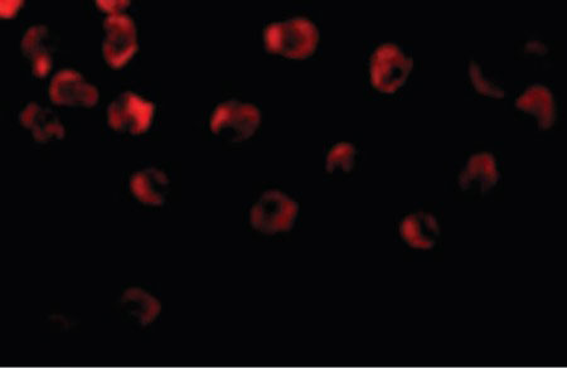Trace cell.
Returning <instances> with one entry per match:
<instances>
[{
    "instance_id": "cell-5",
    "label": "cell",
    "mask_w": 567,
    "mask_h": 368,
    "mask_svg": "<svg viewBox=\"0 0 567 368\" xmlns=\"http://www.w3.org/2000/svg\"><path fill=\"white\" fill-rule=\"evenodd\" d=\"M155 106L135 92L126 91L111 101L106 118L109 127L120 133L140 135L150 128Z\"/></svg>"
},
{
    "instance_id": "cell-7",
    "label": "cell",
    "mask_w": 567,
    "mask_h": 368,
    "mask_svg": "<svg viewBox=\"0 0 567 368\" xmlns=\"http://www.w3.org/2000/svg\"><path fill=\"white\" fill-rule=\"evenodd\" d=\"M48 94L53 104L69 108H92L99 101V90L71 69L58 71L52 77Z\"/></svg>"
},
{
    "instance_id": "cell-9",
    "label": "cell",
    "mask_w": 567,
    "mask_h": 368,
    "mask_svg": "<svg viewBox=\"0 0 567 368\" xmlns=\"http://www.w3.org/2000/svg\"><path fill=\"white\" fill-rule=\"evenodd\" d=\"M19 123L32 133L37 143L46 144L65 138V127L50 108L37 103L26 106L19 114Z\"/></svg>"
},
{
    "instance_id": "cell-13",
    "label": "cell",
    "mask_w": 567,
    "mask_h": 368,
    "mask_svg": "<svg viewBox=\"0 0 567 368\" xmlns=\"http://www.w3.org/2000/svg\"><path fill=\"white\" fill-rule=\"evenodd\" d=\"M400 234L411 248L429 250L438 241L440 230L438 221L429 213H413L402 220Z\"/></svg>"
},
{
    "instance_id": "cell-1",
    "label": "cell",
    "mask_w": 567,
    "mask_h": 368,
    "mask_svg": "<svg viewBox=\"0 0 567 368\" xmlns=\"http://www.w3.org/2000/svg\"><path fill=\"white\" fill-rule=\"evenodd\" d=\"M318 41V28L303 17L271 23L264 31L266 50L295 60L312 56Z\"/></svg>"
},
{
    "instance_id": "cell-4",
    "label": "cell",
    "mask_w": 567,
    "mask_h": 368,
    "mask_svg": "<svg viewBox=\"0 0 567 368\" xmlns=\"http://www.w3.org/2000/svg\"><path fill=\"white\" fill-rule=\"evenodd\" d=\"M413 58L406 56L395 43H385L371 57V82L378 91L392 94L404 86L413 70Z\"/></svg>"
},
{
    "instance_id": "cell-14",
    "label": "cell",
    "mask_w": 567,
    "mask_h": 368,
    "mask_svg": "<svg viewBox=\"0 0 567 368\" xmlns=\"http://www.w3.org/2000/svg\"><path fill=\"white\" fill-rule=\"evenodd\" d=\"M517 108L535 116L541 129H549L556 120L555 101L551 91L542 85H533L517 100Z\"/></svg>"
},
{
    "instance_id": "cell-6",
    "label": "cell",
    "mask_w": 567,
    "mask_h": 368,
    "mask_svg": "<svg viewBox=\"0 0 567 368\" xmlns=\"http://www.w3.org/2000/svg\"><path fill=\"white\" fill-rule=\"evenodd\" d=\"M103 56L113 69L124 67L138 51L137 27L125 14H114L104 21Z\"/></svg>"
},
{
    "instance_id": "cell-12",
    "label": "cell",
    "mask_w": 567,
    "mask_h": 368,
    "mask_svg": "<svg viewBox=\"0 0 567 368\" xmlns=\"http://www.w3.org/2000/svg\"><path fill=\"white\" fill-rule=\"evenodd\" d=\"M130 191L139 202L147 206H163L169 192L167 174L158 168H144L130 177Z\"/></svg>"
},
{
    "instance_id": "cell-3",
    "label": "cell",
    "mask_w": 567,
    "mask_h": 368,
    "mask_svg": "<svg viewBox=\"0 0 567 368\" xmlns=\"http://www.w3.org/2000/svg\"><path fill=\"white\" fill-rule=\"evenodd\" d=\"M297 201L284 192L271 190L263 193L250 210L252 229L265 235H275L293 229L298 219Z\"/></svg>"
},
{
    "instance_id": "cell-18",
    "label": "cell",
    "mask_w": 567,
    "mask_h": 368,
    "mask_svg": "<svg viewBox=\"0 0 567 368\" xmlns=\"http://www.w3.org/2000/svg\"><path fill=\"white\" fill-rule=\"evenodd\" d=\"M23 6L22 2H2V6H0V14H2L3 18H12L16 16L19 8Z\"/></svg>"
},
{
    "instance_id": "cell-16",
    "label": "cell",
    "mask_w": 567,
    "mask_h": 368,
    "mask_svg": "<svg viewBox=\"0 0 567 368\" xmlns=\"http://www.w3.org/2000/svg\"><path fill=\"white\" fill-rule=\"evenodd\" d=\"M469 75L474 87H476L477 91L481 92L482 95L491 96V98L496 99H502L506 96V92H504L501 86L494 84V82L484 76L483 70L477 62L472 61V64H470Z\"/></svg>"
},
{
    "instance_id": "cell-15",
    "label": "cell",
    "mask_w": 567,
    "mask_h": 368,
    "mask_svg": "<svg viewBox=\"0 0 567 368\" xmlns=\"http://www.w3.org/2000/svg\"><path fill=\"white\" fill-rule=\"evenodd\" d=\"M357 149L350 143H339L329 150L327 157V171L329 173H348L355 168Z\"/></svg>"
},
{
    "instance_id": "cell-17",
    "label": "cell",
    "mask_w": 567,
    "mask_h": 368,
    "mask_svg": "<svg viewBox=\"0 0 567 368\" xmlns=\"http://www.w3.org/2000/svg\"><path fill=\"white\" fill-rule=\"evenodd\" d=\"M130 2H96V6H98L101 11L108 12L110 16H114V14H120L121 11H124L126 7L129 6Z\"/></svg>"
},
{
    "instance_id": "cell-8",
    "label": "cell",
    "mask_w": 567,
    "mask_h": 368,
    "mask_svg": "<svg viewBox=\"0 0 567 368\" xmlns=\"http://www.w3.org/2000/svg\"><path fill=\"white\" fill-rule=\"evenodd\" d=\"M22 53L32 67L33 75L45 79L53 67L57 41L45 24L29 27L22 38Z\"/></svg>"
},
{
    "instance_id": "cell-11",
    "label": "cell",
    "mask_w": 567,
    "mask_h": 368,
    "mask_svg": "<svg viewBox=\"0 0 567 368\" xmlns=\"http://www.w3.org/2000/svg\"><path fill=\"white\" fill-rule=\"evenodd\" d=\"M498 181L497 162L489 153H479L470 158L459 176V186L467 192L487 193Z\"/></svg>"
},
{
    "instance_id": "cell-2",
    "label": "cell",
    "mask_w": 567,
    "mask_h": 368,
    "mask_svg": "<svg viewBox=\"0 0 567 368\" xmlns=\"http://www.w3.org/2000/svg\"><path fill=\"white\" fill-rule=\"evenodd\" d=\"M260 121L261 111L258 106L232 99L221 103L213 110L210 128L218 137L232 143H241L256 133Z\"/></svg>"
},
{
    "instance_id": "cell-10",
    "label": "cell",
    "mask_w": 567,
    "mask_h": 368,
    "mask_svg": "<svg viewBox=\"0 0 567 368\" xmlns=\"http://www.w3.org/2000/svg\"><path fill=\"white\" fill-rule=\"evenodd\" d=\"M119 308L128 321L139 327H148L157 321L162 304L147 290L133 287L126 289L119 299Z\"/></svg>"
}]
</instances>
